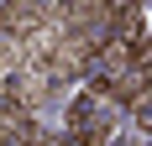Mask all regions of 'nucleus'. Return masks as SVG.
<instances>
[{"mask_svg":"<svg viewBox=\"0 0 152 146\" xmlns=\"http://www.w3.org/2000/svg\"><path fill=\"white\" fill-rule=\"evenodd\" d=\"M105 136H110V120H105V110L94 104V94H84V99L68 104V141H79V146H100Z\"/></svg>","mask_w":152,"mask_h":146,"instance_id":"f257e3e1","label":"nucleus"},{"mask_svg":"<svg viewBox=\"0 0 152 146\" xmlns=\"http://www.w3.org/2000/svg\"><path fill=\"white\" fill-rule=\"evenodd\" d=\"M31 115L26 110H16V104H0V141H11V146H26L31 141Z\"/></svg>","mask_w":152,"mask_h":146,"instance_id":"f03ea898","label":"nucleus"},{"mask_svg":"<svg viewBox=\"0 0 152 146\" xmlns=\"http://www.w3.org/2000/svg\"><path fill=\"white\" fill-rule=\"evenodd\" d=\"M21 68H26V63H21V42H11V37H5V42H0V84H5V78H16Z\"/></svg>","mask_w":152,"mask_h":146,"instance_id":"7ed1b4c3","label":"nucleus"},{"mask_svg":"<svg viewBox=\"0 0 152 146\" xmlns=\"http://www.w3.org/2000/svg\"><path fill=\"white\" fill-rule=\"evenodd\" d=\"M131 110H137V125H142V131H152V89L142 94L137 104H131Z\"/></svg>","mask_w":152,"mask_h":146,"instance_id":"20e7f679","label":"nucleus"}]
</instances>
